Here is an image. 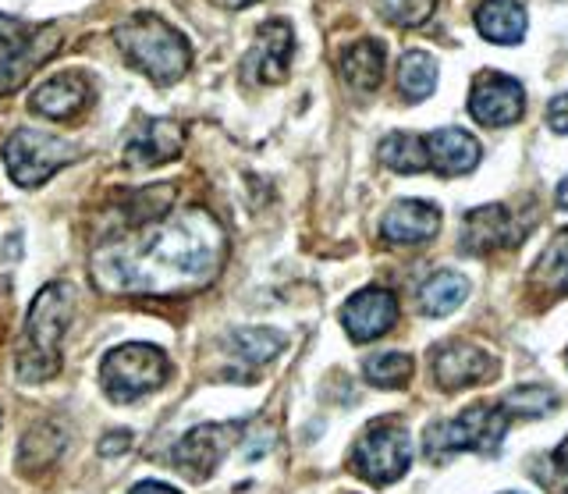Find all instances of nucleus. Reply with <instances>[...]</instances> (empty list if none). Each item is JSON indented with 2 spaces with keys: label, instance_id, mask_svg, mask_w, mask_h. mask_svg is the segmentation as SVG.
<instances>
[{
  "label": "nucleus",
  "instance_id": "f257e3e1",
  "mask_svg": "<svg viewBox=\"0 0 568 494\" xmlns=\"http://www.w3.org/2000/svg\"><path fill=\"white\" fill-rule=\"evenodd\" d=\"M224 253L227 239L217 218L203 206H189L103 239L89 256V274L106 295L171 299L206 289Z\"/></svg>",
  "mask_w": 568,
  "mask_h": 494
},
{
  "label": "nucleus",
  "instance_id": "f03ea898",
  "mask_svg": "<svg viewBox=\"0 0 568 494\" xmlns=\"http://www.w3.org/2000/svg\"><path fill=\"white\" fill-rule=\"evenodd\" d=\"M71 313H75V292L64 281H50L32 299L26 339L18 349V377L29 384H40L58 377L61 370V342L68 334Z\"/></svg>",
  "mask_w": 568,
  "mask_h": 494
},
{
  "label": "nucleus",
  "instance_id": "7ed1b4c3",
  "mask_svg": "<svg viewBox=\"0 0 568 494\" xmlns=\"http://www.w3.org/2000/svg\"><path fill=\"white\" fill-rule=\"evenodd\" d=\"M118 50L135 72L150 75L160 85L178 82L192 64V50L174 26H168L153 11H135L114 29Z\"/></svg>",
  "mask_w": 568,
  "mask_h": 494
},
{
  "label": "nucleus",
  "instance_id": "20e7f679",
  "mask_svg": "<svg viewBox=\"0 0 568 494\" xmlns=\"http://www.w3.org/2000/svg\"><path fill=\"white\" fill-rule=\"evenodd\" d=\"M61 47V26L43 22L32 26L0 14V93H14L36 68L47 64Z\"/></svg>",
  "mask_w": 568,
  "mask_h": 494
},
{
  "label": "nucleus",
  "instance_id": "39448f33",
  "mask_svg": "<svg viewBox=\"0 0 568 494\" xmlns=\"http://www.w3.org/2000/svg\"><path fill=\"white\" fill-rule=\"evenodd\" d=\"M171 377V363L156 345L129 342L118 345L100 363V384L111 402H135L142 395L156 392Z\"/></svg>",
  "mask_w": 568,
  "mask_h": 494
},
{
  "label": "nucleus",
  "instance_id": "423d86ee",
  "mask_svg": "<svg viewBox=\"0 0 568 494\" xmlns=\"http://www.w3.org/2000/svg\"><path fill=\"white\" fill-rule=\"evenodd\" d=\"M508 427V413L501 405H469L455 420L434 423L426 431V455L444 458L452 452H494L501 445V434Z\"/></svg>",
  "mask_w": 568,
  "mask_h": 494
},
{
  "label": "nucleus",
  "instance_id": "0eeeda50",
  "mask_svg": "<svg viewBox=\"0 0 568 494\" xmlns=\"http://www.w3.org/2000/svg\"><path fill=\"white\" fill-rule=\"evenodd\" d=\"M413 466V437L398 420L369 423L352 448V470L369 484H395Z\"/></svg>",
  "mask_w": 568,
  "mask_h": 494
},
{
  "label": "nucleus",
  "instance_id": "6e6552de",
  "mask_svg": "<svg viewBox=\"0 0 568 494\" xmlns=\"http://www.w3.org/2000/svg\"><path fill=\"white\" fill-rule=\"evenodd\" d=\"M75 161V150H71L64 139L40 132V129H14L8 135L4 147V168L14 179V185L36 189L50 182L64 164Z\"/></svg>",
  "mask_w": 568,
  "mask_h": 494
},
{
  "label": "nucleus",
  "instance_id": "1a4fd4ad",
  "mask_svg": "<svg viewBox=\"0 0 568 494\" xmlns=\"http://www.w3.org/2000/svg\"><path fill=\"white\" fill-rule=\"evenodd\" d=\"M242 431V423H203V427L189 431L171 452L174 470H182L189 481H206L221 466V458L235 448Z\"/></svg>",
  "mask_w": 568,
  "mask_h": 494
},
{
  "label": "nucleus",
  "instance_id": "9d476101",
  "mask_svg": "<svg viewBox=\"0 0 568 494\" xmlns=\"http://www.w3.org/2000/svg\"><path fill=\"white\" fill-rule=\"evenodd\" d=\"M526 111V97L523 85L501 75V72H484L473 82V97H469V114L487 129H505L515 125Z\"/></svg>",
  "mask_w": 568,
  "mask_h": 494
},
{
  "label": "nucleus",
  "instance_id": "9b49d317",
  "mask_svg": "<svg viewBox=\"0 0 568 494\" xmlns=\"http://www.w3.org/2000/svg\"><path fill=\"white\" fill-rule=\"evenodd\" d=\"M398 321V299L387 289H363L342 310V324L352 342H373L387 334Z\"/></svg>",
  "mask_w": 568,
  "mask_h": 494
},
{
  "label": "nucleus",
  "instance_id": "f8f14e48",
  "mask_svg": "<svg viewBox=\"0 0 568 494\" xmlns=\"http://www.w3.org/2000/svg\"><path fill=\"white\" fill-rule=\"evenodd\" d=\"M185 143V129L178 121L168 118H150L129 135L124 143V161L132 168H156V164H168L178 157Z\"/></svg>",
  "mask_w": 568,
  "mask_h": 494
},
{
  "label": "nucleus",
  "instance_id": "ddd939ff",
  "mask_svg": "<svg viewBox=\"0 0 568 494\" xmlns=\"http://www.w3.org/2000/svg\"><path fill=\"white\" fill-rule=\"evenodd\" d=\"M497 370L494 356L476 345L466 342H452V345H440L437 356H434V377L444 392H458V387H469V384H484L490 374Z\"/></svg>",
  "mask_w": 568,
  "mask_h": 494
},
{
  "label": "nucleus",
  "instance_id": "4468645a",
  "mask_svg": "<svg viewBox=\"0 0 568 494\" xmlns=\"http://www.w3.org/2000/svg\"><path fill=\"white\" fill-rule=\"evenodd\" d=\"M89 100H93V85H89V79L82 72H61V75L47 79L43 85H36L29 103L36 114H43L50 121H71L89 108Z\"/></svg>",
  "mask_w": 568,
  "mask_h": 494
},
{
  "label": "nucleus",
  "instance_id": "2eb2a0df",
  "mask_svg": "<svg viewBox=\"0 0 568 494\" xmlns=\"http://www.w3.org/2000/svg\"><path fill=\"white\" fill-rule=\"evenodd\" d=\"M381 232L390 245H423L440 232V210L426 200H402L384 214Z\"/></svg>",
  "mask_w": 568,
  "mask_h": 494
},
{
  "label": "nucleus",
  "instance_id": "dca6fc26",
  "mask_svg": "<svg viewBox=\"0 0 568 494\" xmlns=\"http://www.w3.org/2000/svg\"><path fill=\"white\" fill-rule=\"evenodd\" d=\"M523 235V228L511 221L505 206H479L466 214L462 224V250L466 253H494L501 245H515Z\"/></svg>",
  "mask_w": 568,
  "mask_h": 494
},
{
  "label": "nucleus",
  "instance_id": "f3484780",
  "mask_svg": "<svg viewBox=\"0 0 568 494\" xmlns=\"http://www.w3.org/2000/svg\"><path fill=\"white\" fill-rule=\"evenodd\" d=\"M423 143H426V157H430V168L444 174V179L469 174L479 164V143L466 129H437Z\"/></svg>",
  "mask_w": 568,
  "mask_h": 494
},
{
  "label": "nucleus",
  "instance_id": "a211bd4d",
  "mask_svg": "<svg viewBox=\"0 0 568 494\" xmlns=\"http://www.w3.org/2000/svg\"><path fill=\"white\" fill-rule=\"evenodd\" d=\"M295 50V37L288 22H266L256 37V50L248 54V68H256L260 82H281L288 75V61Z\"/></svg>",
  "mask_w": 568,
  "mask_h": 494
},
{
  "label": "nucleus",
  "instance_id": "6ab92c4d",
  "mask_svg": "<svg viewBox=\"0 0 568 494\" xmlns=\"http://www.w3.org/2000/svg\"><path fill=\"white\" fill-rule=\"evenodd\" d=\"M476 29L490 43L515 47L526 37V11L519 0H484L476 8Z\"/></svg>",
  "mask_w": 568,
  "mask_h": 494
},
{
  "label": "nucleus",
  "instance_id": "aec40b11",
  "mask_svg": "<svg viewBox=\"0 0 568 494\" xmlns=\"http://www.w3.org/2000/svg\"><path fill=\"white\" fill-rule=\"evenodd\" d=\"M342 79L355 93H373L384 82V47L377 40H359L342 54Z\"/></svg>",
  "mask_w": 568,
  "mask_h": 494
},
{
  "label": "nucleus",
  "instance_id": "412c9836",
  "mask_svg": "<svg viewBox=\"0 0 568 494\" xmlns=\"http://www.w3.org/2000/svg\"><path fill=\"white\" fill-rule=\"evenodd\" d=\"M64 445H68V434L58 427V423H50V420L36 423V427H29L26 437H22V448H18V466H22L26 473L50 470L61 458Z\"/></svg>",
  "mask_w": 568,
  "mask_h": 494
},
{
  "label": "nucleus",
  "instance_id": "4be33fe9",
  "mask_svg": "<svg viewBox=\"0 0 568 494\" xmlns=\"http://www.w3.org/2000/svg\"><path fill=\"white\" fill-rule=\"evenodd\" d=\"M469 295V278L458 271H437L426 285L419 289V310L426 316H448L455 313Z\"/></svg>",
  "mask_w": 568,
  "mask_h": 494
},
{
  "label": "nucleus",
  "instance_id": "5701e85b",
  "mask_svg": "<svg viewBox=\"0 0 568 494\" xmlns=\"http://www.w3.org/2000/svg\"><path fill=\"white\" fill-rule=\"evenodd\" d=\"M437 85V61L426 50H405L398 61V90L405 100H426Z\"/></svg>",
  "mask_w": 568,
  "mask_h": 494
},
{
  "label": "nucleus",
  "instance_id": "b1692460",
  "mask_svg": "<svg viewBox=\"0 0 568 494\" xmlns=\"http://www.w3.org/2000/svg\"><path fill=\"white\" fill-rule=\"evenodd\" d=\"M381 161L398 171V174H416L430 168V157H426V143L413 132H390L381 143Z\"/></svg>",
  "mask_w": 568,
  "mask_h": 494
},
{
  "label": "nucleus",
  "instance_id": "393cba45",
  "mask_svg": "<svg viewBox=\"0 0 568 494\" xmlns=\"http://www.w3.org/2000/svg\"><path fill=\"white\" fill-rule=\"evenodd\" d=\"M363 374L369 384H377V387H405L408 377L416 374V360L402 349L373 352V356L363 363Z\"/></svg>",
  "mask_w": 568,
  "mask_h": 494
},
{
  "label": "nucleus",
  "instance_id": "a878e982",
  "mask_svg": "<svg viewBox=\"0 0 568 494\" xmlns=\"http://www.w3.org/2000/svg\"><path fill=\"white\" fill-rule=\"evenodd\" d=\"M231 349H235L239 360L260 366V363H271L284 349V334L271 327H242L231 334Z\"/></svg>",
  "mask_w": 568,
  "mask_h": 494
},
{
  "label": "nucleus",
  "instance_id": "bb28decb",
  "mask_svg": "<svg viewBox=\"0 0 568 494\" xmlns=\"http://www.w3.org/2000/svg\"><path fill=\"white\" fill-rule=\"evenodd\" d=\"M501 410L515 416H547L558 410V392L547 384H519L501 399Z\"/></svg>",
  "mask_w": 568,
  "mask_h": 494
},
{
  "label": "nucleus",
  "instance_id": "cd10ccee",
  "mask_svg": "<svg viewBox=\"0 0 568 494\" xmlns=\"http://www.w3.org/2000/svg\"><path fill=\"white\" fill-rule=\"evenodd\" d=\"M537 278L550 292H568V232H558L537 260Z\"/></svg>",
  "mask_w": 568,
  "mask_h": 494
},
{
  "label": "nucleus",
  "instance_id": "c85d7f7f",
  "mask_svg": "<svg viewBox=\"0 0 568 494\" xmlns=\"http://www.w3.org/2000/svg\"><path fill=\"white\" fill-rule=\"evenodd\" d=\"M437 0H381V14L390 26L416 29L434 14Z\"/></svg>",
  "mask_w": 568,
  "mask_h": 494
},
{
  "label": "nucleus",
  "instance_id": "c756f323",
  "mask_svg": "<svg viewBox=\"0 0 568 494\" xmlns=\"http://www.w3.org/2000/svg\"><path fill=\"white\" fill-rule=\"evenodd\" d=\"M547 125L555 129V132H561V135H568V93H561V97L550 100V108H547Z\"/></svg>",
  "mask_w": 568,
  "mask_h": 494
},
{
  "label": "nucleus",
  "instance_id": "7c9ffc66",
  "mask_svg": "<svg viewBox=\"0 0 568 494\" xmlns=\"http://www.w3.org/2000/svg\"><path fill=\"white\" fill-rule=\"evenodd\" d=\"M132 448V431H111L100 441V455H121Z\"/></svg>",
  "mask_w": 568,
  "mask_h": 494
},
{
  "label": "nucleus",
  "instance_id": "2f4dec72",
  "mask_svg": "<svg viewBox=\"0 0 568 494\" xmlns=\"http://www.w3.org/2000/svg\"><path fill=\"white\" fill-rule=\"evenodd\" d=\"M129 494H178L171 484H160V481H142V484H135Z\"/></svg>",
  "mask_w": 568,
  "mask_h": 494
},
{
  "label": "nucleus",
  "instance_id": "473e14b6",
  "mask_svg": "<svg viewBox=\"0 0 568 494\" xmlns=\"http://www.w3.org/2000/svg\"><path fill=\"white\" fill-rule=\"evenodd\" d=\"M555 463H558V470H565V473H568V437H565L561 445L555 448Z\"/></svg>",
  "mask_w": 568,
  "mask_h": 494
},
{
  "label": "nucleus",
  "instance_id": "72a5a7b5",
  "mask_svg": "<svg viewBox=\"0 0 568 494\" xmlns=\"http://www.w3.org/2000/svg\"><path fill=\"white\" fill-rule=\"evenodd\" d=\"M555 200H558V206L565 210V214H568V179L558 185V192H555Z\"/></svg>",
  "mask_w": 568,
  "mask_h": 494
},
{
  "label": "nucleus",
  "instance_id": "f704fd0d",
  "mask_svg": "<svg viewBox=\"0 0 568 494\" xmlns=\"http://www.w3.org/2000/svg\"><path fill=\"white\" fill-rule=\"evenodd\" d=\"M227 8H245V4H253V0H224Z\"/></svg>",
  "mask_w": 568,
  "mask_h": 494
},
{
  "label": "nucleus",
  "instance_id": "c9c22d12",
  "mask_svg": "<svg viewBox=\"0 0 568 494\" xmlns=\"http://www.w3.org/2000/svg\"><path fill=\"white\" fill-rule=\"evenodd\" d=\"M505 494H515V491H505Z\"/></svg>",
  "mask_w": 568,
  "mask_h": 494
},
{
  "label": "nucleus",
  "instance_id": "e433bc0d",
  "mask_svg": "<svg viewBox=\"0 0 568 494\" xmlns=\"http://www.w3.org/2000/svg\"><path fill=\"white\" fill-rule=\"evenodd\" d=\"M565 494H568V491H565Z\"/></svg>",
  "mask_w": 568,
  "mask_h": 494
}]
</instances>
